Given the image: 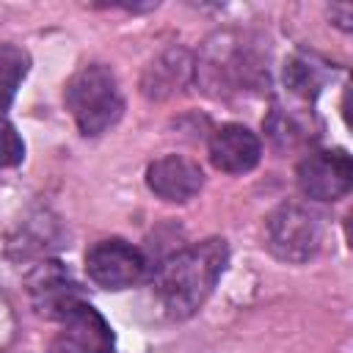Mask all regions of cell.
<instances>
[{"label":"cell","mask_w":353,"mask_h":353,"mask_svg":"<svg viewBox=\"0 0 353 353\" xmlns=\"http://www.w3.org/2000/svg\"><path fill=\"white\" fill-rule=\"evenodd\" d=\"M229 262V245L223 237L193 243L160 262L154 273V295L168 317H190L215 290Z\"/></svg>","instance_id":"obj_1"},{"label":"cell","mask_w":353,"mask_h":353,"mask_svg":"<svg viewBox=\"0 0 353 353\" xmlns=\"http://www.w3.org/2000/svg\"><path fill=\"white\" fill-rule=\"evenodd\" d=\"M66 108L83 135H102L124 113L116 74L102 63H88L72 74L63 91Z\"/></svg>","instance_id":"obj_2"},{"label":"cell","mask_w":353,"mask_h":353,"mask_svg":"<svg viewBox=\"0 0 353 353\" xmlns=\"http://www.w3.org/2000/svg\"><path fill=\"white\" fill-rule=\"evenodd\" d=\"M320 243H323L320 218L303 204L295 201L279 204L265 221V245L276 259L287 265L309 262L320 251Z\"/></svg>","instance_id":"obj_3"},{"label":"cell","mask_w":353,"mask_h":353,"mask_svg":"<svg viewBox=\"0 0 353 353\" xmlns=\"http://www.w3.org/2000/svg\"><path fill=\"white\" fill-rule=\"evenodd\" d=\"M146 270H149L146 254L121 237L97 240L85 251V273L102 290H127L143 281Z\"/></svg>","instance_id":"obj_4"},{"label":"cell","mask_w":353,"mask_h":353,"mask_svg":"<svg viewBox=\"0 0 353 353\" xmlns=\"http://www.w3.org/2000/svg\"><path fill=\"white\" fill-rule=\"evenodd\" d=\"M298 188L314 201H339L353 188V160L345 149L312 152L298 163Z\"/></svg>","instance_id":"obj_5"},{"label":"cell","mask_w":353,"mask_h":353,"mask_svg":"<svg viewBox=\"0 0 353 353\" xmlns=\"http://www.w3.org/2000/svg\"><path fill=\"white\" fill-rule=\"evenodd\" d=\"M58 323L52 353H113V328L88 301L74 303Z\"/></svg>","instance_id":"obj_6"},{"label":"cell","mask_w":353,"mask_h":353,"mask_svg":"<svg viewBox=\"0 0 353 353\" xmlns=\"http://www.w3.org/2000/svg\"><path fill=\"white\" fill-rule=\"evenodd\" d=\"M146 185L157 199L171 204H185L201 190L204 174L199 163L185 154H163L154 163H149Z\"/></svg>","instance_id":"obj_7"},{"label":"cell","mask_w":353,"mask_h":353,"mask_svg":"<svg viewBox=\"0 0 353 353\" xmlns=\"http://www.w3.org/2000/svg\"><path fill=\"white\" fill-rule=\"evenodd\" d=\"M28 292L36 306V312L47 320H61L74 303L83 301L77 284L69 279L61 262H41L28 276Z\"/></svg>","instance_id":"obj_8"},{"label":"cell","mask_w":353,"mask_h":353,"mask_svg":"<svg viewBox=\"0 0 353 353\" xmlns=\"http://www.w3.org/2000/svg\"><path fill=\"white\" fill-rule=\"evenodd\" d=\"M210 163L223 174H248L256 168L262 157V143L256 132H251L245 124H223L210 138Z\"/></svg>","instance_id":"obj_9"},{"label":"cell","mask_w":353,"mask_h":353,"mask_svg":"<svg viewBox=\"0 0 353 353\" xmlns=\"http://www.w3.org/2000/svg\"><path fill=\"white\" fill-rule=\"evenodd\" d=\"M190 74H193L190 52L185 47H171L146 66L143 80H141V91L149 99H165L176 91H182L188 85Z\"/></svg>","instance_id":"obj_10"},{"label":"cell","mask_w":353,"mask_h":353,"mask_svg":"<svg viewBox=\"0 0 353 353\" xmlns=\"http://www.w3.org/2000/svg\"><path fill=\"white\" fill-rule=\"evenodd\" d=\"M28 66H30V58L25 50L8 41H0V116L14 102L17 88L28 74Z\"/></svg>","instance_id":"obj_11"},{"label":"cell","mask_w":353,"mask_h":353,"mask_svg":"<svg viewBox=\"0 0 353 353\" xmlns=\"http://www.w3.org/2000/svg\"><path fill=\"white\" fill-rule=\"evenodd\" d=\"M284 85L295 94V97H317L320 85H323V72L309 61V58H290L287 66H284Z\"/></svg>","instance_id":"obj_12"},{"label":"cell","mask_w":353,"mask_h":353,"mask_svg":"<svg viewBox=\"0 0 353 353\" xmlns=\"http://www.w3.org/2000/svg\"><path fill=\"white\" fill-rule=\"evenodd\" d=\"M25 157V141L17 132V127L0 116V168L19 165Z\"/></svg>","instance_id":"obj_13"}]
</instances>
